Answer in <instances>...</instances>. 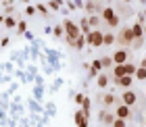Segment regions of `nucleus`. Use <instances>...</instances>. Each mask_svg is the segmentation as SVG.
<instances>
[{
	"label": "nucleus",
	"instance_id": "obj_16",
	"mask_svg": "<svg viewBox=\"0 0 146 127\" xmlns=\"http://www.w3.org/2000/svg\"><path fill=\"white\" fill-rule=\"evenodd\" d=\"M107 85H109V77L100 73V75H98V88H107Z\"/></svg>",
	"mask_w": 146,
	"mask_h": 127
},
{
	"label": "nucleus",
	"instance_id": "obj_13",
	"mask_svg": "<svg viewBox=\"0 0 146 127\" xmlns=\"http://www.w3.org/2000/svg\"><path fill=\"white\" fill-rule=\"evenodd\" d=\"M115 102H117V96L113 94V92H111V94H104V96H102V104H104V106H113Z\"/></svg>",
	"mask_w": 146,
	"mask_h": 127
},
{
	"label": "nucleus",
	"instance_id": "obj_10",
	"mask_svg": "<svg viewBox=\"0 0 146 127\" xmlns=\"http://www.w3.org/2000/svg\"><path fill=\"white\" fill-rule=\"evenodd\" d=\"M100 121H102L104 125H113V123H115V115H111V112L102 110V112H100Z\"/></svg>",
	"mask_w": 146,
	"mask_h": 127
},
{
	"label": "nucleus",
	"instance_id": "obj_22",
	"mask_svg": "<svg viewBox=\"0 0 146 127\" xmlns=\"http://www.w3.org/2000/svg\"><path fill=\"white\" fill-rule=\"evenodd\" d=\"M100 61H102V67H111L113 65V56H102Z\"/></svg>",
	"mask_w": 146,
	"mask_h": 127
},
{
	"label": "nucleus",
	"instance_id": "obj_28",
	"mask_svg": "<svg viewBox=\"0 0 146 127\" xmlns=\"http://www.w3.org/2000/svg\"><path fill=\"white\" fill-rule=\"evenodd\" d=\"M38 13H42V15H48V9H46L44 4H38Z\"/></svg>",
	"mask_w": 146,
	"mask_h": 127
},
{
	"label": "nucleus",
	"instance_id": "obj_8",
	"mask_svg": "<svg viewBox=\"0 0 146 127\" xmlns=\"http://www.w3.org/2000/svg\"><path fill=\"white\" fill-rule=\"evenodd\" d=\"M75 125L77 127H88V115L84 110H77L75 112Z\"/></svg>",
	"mask_w": 146,
	"mask_h": 127
},
{
	"label": "nucleus",
	"instance_id": "obj_3",
	"mask_svg": "<svg viewBox=\"0 0 146 127\" xmlns=\"http://www.w3.org/2000/svg\"><path fill=\"white\" fill-rule=\"evenodd\" d=\"M117 42L121 44V46H129L131 42H136V38H134V31H131V27H125V29H121V33L117 36Z\"/></svg>",
	"mask_w": 146,
	"mask_h": 127
},
{
	"label": "nucleus",
	"instance_id": "obj_15",
	"mask_svg": "<svg viewBox=\"0 0 146 127\" xmlns=\"http://www.w3.org/2000/svg\"><path fill=\"white\" fill-rule=\"evenodd\" d=\"M15 25H19L15 17H4V27H15Z\"/></svg>",
	"mask_w": 146,
	"mask_h": 127
},
{
	"label": "nucleus",
	"instance_id": "obj_14",
	"mask_svg": "<svg viewBox=\"0 0 146 127\" xmlns=\"http://www.w3.org/2000/svg\"><path fill=\"white\" fill-rule=\"evenodd\" d=\"M115 83H117V85H121V88H125V90H127L129 85H131V75H125V77H121V79H115Z\"/></svg>",
	"mask_w": 146,
	"mask_h": 127
},
{
	"label": "nucleus",
	"instance_id": "obj_26",
	"mask_svg": "<svg viewBox=\"0 0 146 127\" xmlns=\"http://www.w3.org/2000/svg\"><path fill=\"white\" fill-rule=\"evenodd\" d=\"M63 29H65V27H61V25H56V27L52 29V31H54V36H56V38H61V36H63Z\"/></svg>",
	"mask_w": 146,
	"mask_h": 127
},
{
	"label": "nucleus",
	"instance_id": "obj_19",
	"mask_svg": "<svg viewBox=\"0 0 146 127\" xmlns=\"http://www.w3.org/2000/svg\"><path fill=\"white\" fill-rule=\"evenodd\" d=\"M136 79H140V81H144V79H146V69H144V67H138V71H136Z\"/></svg>",
	"mask_w": 146,
	"mask_h": 127
},
{
	"label": "nucleus",
	"instance_id": "obj_7",
	"mask_svg": "<svg viewBox=\"0 0 146 127\" xmlns=\"http://www.w3.org/2000/svg\"><path fill=\"white\" fill-rule=\"evenodd\" d=\"M115 115H117V119H127V117L131 115V108H129L127 104H121V106H117Z\"/></svg>",
	"mask_w": 146,
	"mask_h": 127
},
{
	"label": "nucleus",
	"instance_id": "obj_20",
	"mask_svg": "<svg viewBox=\"0 0 146 127\" xmlns=\"http://www.w3.org/2000/svg\"><path fill=\"white\" fill-rule=\"evenodd\" d=\"M48 6H50L52 11H58V9L63 6V0H50V2H48Z\"/></svg>",
	"mask_w": 146,
	"mask_h": 127
},
{
	"label": "nucleus",
	"instance_id": "obj_34",
	"mask_svg": "<svg viewBox=\"0 0 146 127\" xmlns=\"http://www.w3.org/2000/svg\"><path fill=\"white\" fill-rule=\"evenodd\" d=\"M142 2H146V0H142Z\"/></svg>",
	"mask_w": 146,
	"mask_h": 127
},
{
	"label": "nucleus",
	"instance_id": "obj_32",
	"mask_svg": "<svg viewBox=\"0 0 146 127\" xmlns=\"http://www.w3.org/2000/svg\"><path fill=\"white\" fill-rule=\"evenodd\" d=\"M123 2H131V0H123Z\"/></svg>",
	"mask_w": 146,
	"mask_h": 127
},
{
	"label": "nucleus",
	"instance_id": "obj_25",
	"mask_svg": "<svg viewBox=\"0 0 146 127\" xmlns=\"http://www.w3.org/2000/svg\"><path fill=\"white\" fill-rule=\"evenodd\" d=\"M25 13H27L29 17H31V15H36V13H38V6H27V9H25Z\"/></svg>",
	"mask_w": 146,
	"mask_h": 127
},
{
	"label": "nucleus",
	"instance_id": "obj_18",
	"mask_svg": "<svg viewBox=\"0 0 146 127\" xmlns=\"http://www.w3.org/2000/svg\"><path fill=\"white\" fill-rule=\"evenodd\" d=\"M86 11H88V13H96L98 11V6H96L94 0H88V2H86Z\"/></svg>",
	"mask_w": 146,
	"mask_h": 127
},
{
	"label": "nucleus",
	"instance_id": "obj_6",
	"mask_svg": "<svg viewBox=\"0 0 146 127\" xmlns=\"http://www.w3.org/2000/svg\"><path fill=\"white\" fill-rule=\"evenodd\" d=\"M121 100H123V104L134 106V104H136V100H138V96H136V92H134V90H125V92H123V96H121Z\"/></svg>",
	"mask_w": 146,
	"mask_h": 127
},
{
	"label": "nucleus",
	"instance_id": "obj_5",
	"mask_svg": "<svg viewBox=\"0 0 146 127\" xmlns=\"http://www.w3.org/2000/svg\"><path fill=\"white\" fill-rule=\"evenodd\" d=\"M127 58H129V52L121 48V50H115V54H113V63L115 65H125L127 63Z\"/></svg>",
	"mask_w": 146,
	"mask_h": 127
},
{
	"label": "nucleus",
	"instance_id": "obj_17",
	"mask_svg": "<svg viewBox=\"0 0 146 127\" xmlns=\"http://www.w3.org/2000/svg\"><path fill=\"white\" fill-rule=\"evenodd\" d=\"M117 42V38L113 36V33H104V46H111V44H115Z\"/></svg>",
	"mask_w": 146,
	"mask_h": 127
},
{
	"label": "nucleus",
	"instance_id": "obj_2",
	"mask_svg": "<svg viewBox=\"0 0 146 127\" xmlns=\"http://www.w3.org/2000/svg\"><path fill=\"white\" fill-rule=\"evenodd\" d=\"M102 19H104V23H107L109 27H117L119 25V15L115 13L113 6H104L102 9Z\"/></svg>",
	"mask_w": 146,
	"mask_h": 127
},
{
	"label": "nucleus",
	"instance_id": "obj_31",
	"mask_svg": "<svg viewBox=\"0 0 146 127\" xmlns=\"http://www.w3.org/2000/svg\"><path fill=\"white\" fill-rule=\"evenodd\" d=\"M144 36H146V25H144Z\"/></svg>",
	"mask_w": 146,
	"mask_h": 127
},
{
	"label": "nucleus",
	"instance_id": "obj_29",
	"mask_svg": "<svg viewBox=\"0 0 146 127\" xmlns=\"http://www.w3.org/2000/svg\"><path fill=\"white\" fill-rule=\"evenodd\" d=\"M84 100H86L84 94H77V96H75V102H77V104H84Z\"/></svg>",
	"mask_w": 146,
	"mask_h": 127
},
{
	"label": "nucleus",
	"instance_id": "obj_12",
	"mask_svg": "<svg viewBox=\"0 0 146 127\" xmlns=\"http://www.w3.org/2000/svg\"><path fill=\"white\" fill-rule=\"evenodd\" d=\"M100 69H102V61H98V58H96V61H92V67H90V75H92V77H96Z\"/></svg>",
	"mask_w": 146,
	"mask_h": 127
},
{
	"label": "nucleus",
	"instance_id": "obj_33",
	"mask_svg": "<svg viewBox=\"0 0 146 127\" xmlns=\"http://www.w3.org/2000/svg\"><path fill=\"white\" fill-rule=\"evenodd\" d=\"M94 2H100V0H94Z\"/></svg>",
	"mask_w": 146,
	"mask_h": 127
},
{
	"label": "nucleus",
	"instance_id": "obj_23",
	"mask_svg": "<svg viewBox=\"0 0 146 127\" xmlns=\"http://www.w3.org/2000/svg\"><path fill=\"white\" fill-rule=\"evenodd\" d=\"M17 31H19V33H25V31H27V25H25V21H19Z\"/></svg>",
	"mask_w": 146,
	"mask_h": 127
},
{
	"label": "nucleus",
	"instance_id": "obj_1",
	"mask_svg": "<svg viewBox=\"0 0 146 127\" xmlns=\"http://www.w3.org/2000/svg\"><path fill=\"white\" fill-rule=\"evenodd\" d=\"M63 27H65V33H67V44L69 46H75V42H77V38L79 36H84L82 33V27H79V25H75L73 21H69V19H65L63 21Z\"/></svg>",
	"mask_w": 146,
	"mask_h": 127
},
{
	"label": "nucleus",
	"instance_id": "obj_9",
	"mask_svg": "<svg viewBox=\"0 0 146 127\" xmlns=\"http://www.w3.org/2000/svg\"><path fill=\"white\" fill-rule=\"evenodd\" d=\"M113 75H115V79H121L127 75V69H125V65H115V69H113Z\"/></svg>",
	"mask_w": 146,
	"mask_h": 127
},
{
	"label": "nucleus",
	"instance_id": "obj_4",
	"mask_svg": "<svg viewBox=\"0 0 146 127\" xmlns=\"http://www.w3.org/2000/svg\"><path fill=\"white\" fill-rule=\"evenodd\" d=\"M88 44L90 46H94V48H98V46H102L104 44V33L102 31H98V29H94L88 36Z\"/></svg>",
	"mask_w": 146,
	"mask_h": 127
},
{
	"label": "nucleus",
	"instance_id": "obj_24",
	"mask_svg": "<svg viewBox=\"0 0 146 127\" xmlns=\"http://www.w3.org/2000/svg\"><path fill=\"white\" fill-rule=\"evenodd\" d=\"M113 127H127V125H125V119H115Z\"/></svg>",
	"mask_w": 146,
	"mask_h": 127
},
{
	"label": "nucleus",
	"instance_id": "obj_11",
	"mask_svg": "<svg viewBox=\"0 0 146 127\" xmlns=\"http://www.w3.org/2000/svg\"><path fill=\"white\" fill-rule=\"evenodd\" d=\"M131 31H134V38H136V40H142V36H144L142 23H134V25H131Z\"/></svg>",
	"mask_w": 146,
	"mask_h": 127
},
{
	"label": "nucleus",
	"instance_id": "obj_30",
	"mask_svg": "<svg viewBox=\"0 0 146 127\" xmlns=\"http://www.w3.org/2000/svg\"><path fill=\"white\" fill-rule=\"evenodd\" d=\"M140 67H144V69H146V56L142 58V65H140Z\"/></svg>",
	"mask_w": 146,
	"mask_h": 127
},
{
	"label": "nucleus",
	"instance_id": "obj_21",
	"mask_svg": "<svg viewBox=\"0 0 146 127\" xmlns=\"http://www.w3.org/2000/svg\"><path fill=\"white\" fill-rule=\"evenodd\" d=\"M86 40H88V38H84V36H79V38H77V42H75V46H73V48H77V50H82V48H84V46H86Z\"/></svg>",
	"mask_w": 146,
	"mask_h": 127
},
{
	"label": "nucleus",
	"instance_id": "obj_27",
	"mask_svg": "<svg viewBox=\"0 0 146 127\" xmlns=\"http://www.w3.org/2000/svg\"><path fill=\"white\" fill-rule=\"evenodd\" d=\"M88 21H90V25H92V27H96V25H98V17H96V15H92V17L88 19Z\"/></svg>",
	"mask_w": 146,
	"mask_h": 127
}]
</instances>
